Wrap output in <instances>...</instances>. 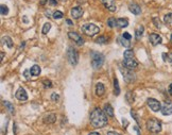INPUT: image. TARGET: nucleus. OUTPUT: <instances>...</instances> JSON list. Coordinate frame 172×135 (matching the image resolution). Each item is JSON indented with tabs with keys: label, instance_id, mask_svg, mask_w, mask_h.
Wrapping results in <instances>:
<instances>
[{
	"label": "nucleus",
	"instance_id": "13",
	"mask_svg": "<svg viewBox=\"0 0 172 135\" xmlns=\"http://www.w3.org/2000/svg\"><path fill=\"white\" fill-rule=\"evenodd\" d=\"M71 16L73 17L75 19H79L81 18L83 15V10L82 8H80V7H75V8H73L72 10H71L70 12Z\"/></svg>",
	"mask_w": 172,
	"mask_h": 135
},
{
	"label": "nucleus",
	"instance_id": "11",
	"mask_svg": "<svg viewBox=\"0 0 172 135\" xmlns=\"http://www.w3.org/2000/svg\"><path fill=\"white\" fill-rule=\"evenodd\" d=\"M15 97L18 99L19 101H26L27 99H28V95H27V92L25 90V88L19 87L18 90H17V92H16Z\"/></svg>",
	"mask_w": 172,
	"mask_h": 135
},
{
	"label": "nucleus",
	"instance_id": "42",
	"mask_svg": "<svg viewBox=\"0 0 172 135\" xmlns=\"http://www.w3.org/2000/svg\"><path fill=\"white\" fill-rule=\"evenodd\" d=\"M107 135H120V134H119V133H116V132L109 131V132H107Z\"/></svg>",
	"mask_w": 172,
	"mask_h": 135
},
{
	"label": "nucleus",
	"instance_id": "47",
	"mask_svg": "<svg viewBox=\"0 0 172 135\" xmlns=\"http://www.w3.org/2000/svg\"><path fill=\"white\" fill-rule=\"evenodd\" d=\"M88 135H100V133H98V132H91V133H89Z\"/></svg>",
	"mask_w": 172,
	"mask_h": 135
},
{
	"label": "nucleus",
	"instance_id": "25",
	"mask_svg": "<svg viewBox=\"0 0 172 135\" xmlns=\"http://www.w3.org/2000/svg\"><path fill=\"white\" fill-rule=\"evenodd\" d=\"M164 23L166 25H171L172 23V13H169L164 17Z\"/></svg>",
	"mask_w": 172,
	"mask_h": 135
},
{
	"label": "nucleus",
	"instance_id": "4",
	"mask_svg": "<svg viewBox=\"0 0 172 135\" xmlns=\"http://www.w3.org/2000/svg\"><path fill=\"white\" fill-rule=\"evenodd\" d=\"M81 30L84 34L88 35V36H94L97 33H99V27H97L94 23H86L82 26Z\"/></svg>",
	"mask_w": 172,
	"mask_h": 135
},
{
	"label": "nucleus",
	"instance_id": "50",
	"mask_svg": "<svg viewBox=\"0 0 172 135\" xmlns=\"http://www.w3.org/2000/svg\"><path fill=\"white\" fill-rule=\"evenodd\" d=\"M3 60V52H1V61Z\"/></svg>",
	"mask_w": 172,
	"mask_h": 135
},
{
	"label": "nucleus",
	"instance_id": "21",
	"mask_svg": "<svg viewBox=\"0 0 172 135\" xmlns=\"http://www.w3.org/2000/svg\"><path fill=\"white\" fill-rule=\"evenodd\" d=\"M119 41L121 43V45L123 46V47H125V48H130V46H131V41L124 38L122 35H121V37L119 38Z\"/></svg>",
	"mask_w": 172,
	"mask_h": 135
},
{
	"label": "nucleus",
	"instance_id": "28",
	"mask_svg": "<svg viewBox=\"0 0 172 135\" xmlns=\"http://www.w3.org/2000/svg\"><path fill=\"white\" fill-rule=\"evenodd\" d=\"M50 29H51V23H45L44 25V27H43V30H41V32H43V34H47L50 31Z\"/></svg>",
	"mask_w": 172,
	"mask_h": 135
},
{
	"label": "nucleus",
	"instance_id": "24",
	"mask_svg": "<svg viewBox=\"0 0 172 135\" xmlns=\"http://www.w3.org/2000/svg\"><path fill=\"white\" fill-rule=\"evenodd\" d=\"M2 43H4V45H7L9 48H12L13 47V41L10 37L5 36V37H2Z\"/></svg>",
	"mask_w": 172,
	"mask_h": 135
},
{
	"label": "nucleus",
	"instance_id": "44",
	"mask_svg": "<svg viewBox=\"0 0 172 135\" xmlns=\"http://www.w3.org/2000/svg\"><path fill=\"white\" fill-rule=\"evenodd\" d=\"M56 0H50V4H52V5H56Z\"/></svg>",
	"mask_w": 172,
	"mask_h": 135
},
{
	"label": "nucleus",
	"instance_id": "10",
	"mask_svg": "<svg viewBox=\"0 0 172 135\" xmlns=\"http://www.w3.org/2000/svg\"><path fill=\"white\" fill-rule=\"evenodd\" d=\"M68 36H69L70 39L75 41L79 46H82L83 44H84V39H83V38L81 37V35H79L77 32H72V31H70V32L68 33Z\"/></svg>",
	"mask_w": 172,
	"mask_h": 135
},
{
	"label": "nucleus",
	"instance_id": "3",
	"mask_svg": "<svg viewBox=\"0 0 172 135\" xmlns=\"http://www.w3.org/2000/svg\"><path fill=\"white\" fill-rule=\"evenodd\" d=\"M104 63V55L102 53L99 52H93L91 53V65L95 69H99L102 67V65Z\"/></svg>",
	"mask_w": 172,
	"mask_h": 135
},
{
	"label": "nucleus",
	"instance_id": "34",
	"mask_svg": "<svg viewBox=\"0 0 172 135\" xmlns=\"http://www.w3.org/2000/svg\"><path fill=\"white\" fill-rule=\"evenodd\" d=\"M52 16H53V18H54V19H61V18H63L64 14L62 13V12H60V11H55L52 14Z\"/></svg>",
	"mask_w": 172,
	"mask_h": 135
},
{
	"label": "nucleus",
	"instance_id": "38",
	"mask_svg": "<svg viewBox=\"0 0 172 135\" xmlns=\"http://www.w3.org/2000/svg\"><path fill=\"white\" fill-rule=\"evenodd\" d=\"M59 98H60V96L56 94V93H53V94L51 95V99H52L53 101H56V100H59Z\"/></svg>",
	"mask_w": 172,
	"mask_h": 135
},
{
	"label": "nucleus",
	"instance_id": "43",
	"mask_svg": "<svg viewBox=\"0 0 172 135\" xmlns=\"http://www.w3.org/2000/svg\"><path fill=\"white\" fill-rule=\"evenodd\" d=\"M134 130H135L136 132H137V133H138V135H140V131H139L138 126H135V127H134Z\"/></svg>",
	"mask_w": 172,
	"mask_h": 135
},
{
	"label": "nucleus",
	"instance_id": "17",
	"mask_svg": "<svg viewBox=\"0 0 172 135\" xmlns=\"http://www.w3.org/2000/svg\"><path fill=\"white\" fill-rule=\"evenodd\" d=\"M104 113L107 115V116L109 117H114V110H113L112 108V105L109 104V103H107V104H105L104 105Z\"/></svg>",
	"mask_w": 172,
	"mask_h": 135
},
{
	"label": "nucleus",
	"instance_id": "12",
	"mask_svg": "<svg viewBox=\"0 0 172 135\" xmlns=\"http://www.w3.org/2000/svg\"><path fill=\"white\" fill-rule=\"evenodd\" d=\"M149 41L153 46H157L161 44L163 39H161V35H158V34H156V33H152L149 35Z\"/></svg>",
	"mask_w": 172,
	"mask_h": 135
},
{
	"label": "nucleus",
	"instance_id": "15",
	"mask_svg": "<svg viewBox=\"0 0 172 135\" xmlns=\"http://www.w3.org/2000/svg\"><path fill=\"white\" fill-rule=\"evenodd\" d=\"M129 10H130L133 14H135V15H139V14L141 13V8L136 3H130V5H129Z\"/></svg>",
	"mask_w": 172,
	"mask_h": 135
},
{
	"label": "nucleus",
	"instance_id": "18",
	"mask_svg": "<svg viewBox=\"0 0 172 135\" xmlns=\"http://www.w3.org/2000/svg\"><path fill=\"white\" fill-rule=\"evenodd\" d=\"M30 72H31V75L34 76V77H37V76L41 75V67L38 66V65H33L32 67H31L30 69Z\"/></svg>",
	"mask_w": 172,
	"mask_h": 135
},
{
	"label": "nucleus",
	"instance_id": "1",
	"mask_svg": "<svg viewBox=\"0 0 172 135\" xmlns=\"http://www.w3.org/2000/svg\"><path fill=\"white\" fill-rule=\"evenodd\" d=\"M90 124L95 128L105 127L107 124V115L104 113V111L96 108L90 114Z\"/></svg>",
	"mask_w": 172,
	"mask_h": 135
},
{
	"label": "nucleus",
	"instance_id": "2",
	"mask_svg": "<svg viewBox=\"0 0 172 135\" xmlns=\"http://www.w3.org/2000/svg\"><path fill=\"white\" fill-rule=\"evenodd\" d=\"M147 129L152 133H158L161 131V122L156 118H150L147 121Z\"/></svg>",
	"mask_w": 172,
	"mask_h": 135
},
{
	"label": "nucleus",
	"instance_id": "49",
	"mask_svg": "<svg viewBox=\"0 0 172 135\" xmlns=\"http://www.w3.org/2000/svg\"><path fill=\"white\" fill-rule=\"evenodd\" d=\"M23 20H25V23H28V19H27V17H26V16H25V17H23Z\"/></svg>",
	"mask_w": 172,
	"mask_h": 135
},
{
	"label": "nucleus",
	"instance_id": "7",
	"mask_svg": "<svg viewBox=\"0 0 172 135\" xmlns=\"http://www.w3.org/2000/svg\"><path fill=\"white\" fill-rule=\"evenodd\" d=\"M147 103L149 105V108L153 112H159L161 110V102L156 100V99H154V98H149L148 100H147Z\"/></svg>",
	"mask_w": 172,
	"mask_h": 135
},
{
	"label": "nucleus",
	"instance_id": "36",
	"mask_svg": "<svg viewBox=\"0 0 172 135\" xmlns=\"http://www.w3.org/2000/svg\"><path fill=\"white\" fill-rule=\"evenodd\" d=\"M43 84L45 85V87H49V88L52 87V82H51L50 80H44V81H43Z\"/></svg>",
	"mask_w": 172,
	"mask_h": 135
},
{
	"label": "nucleus",
	"instance_id": "27",
	"mask_svg": "<svg viewBox=\"0 0 172 135\" xmlns=\"http://www.w3.org/2000/svg\"><path fill=\"white\" fill-rule=\"evenodd\" d=\"M114 87H115V95L118 96L120 94V88H119V84H118V80L116 78L114 79Z\"/></svg>",
	"mask_w": 172,
	"mask_h": 135
},
{
	"label": "nucleus",
	"instance_id": "48",
	"mask_svg": "<svg viewBox=\"0 0 172 135\" xmlns=\"http://www.w3.org/2000/svg\"><path fill=\"white\" fill-rule=\"evenodd\" d=\"M66 23H67L68 25H72V21H71V20H69V19H67V20H66Z\"/></svg>",
	"mask_w": 172,
	"mask_h": 135
},
{
	"label": "nucleus",
	"instance_id": "23",
	"mask_svg": "<svg viewBox=\"0 0 172 135\" xmlns=\"http://www.w3.org/2000/svg\"><path fill=\"white\" fill-rule=\"evenodd\" d=\"M3 104H4V106L9 110V112L11 113V114H15V109H14V106L12 105V103H10L9 101H4Z\"/></svg>",
	"mask_w": 172,
	"mask_h": 135
},
{
	"label": "nucleus",
	"instance_id": "39",
	"mask_svg": "<svg viewBox=\"0 0 172 135\" xmlns=\"http://www.w3.org/2000/svg\"><path fill=\"white\" fill-rule=\"evenodd\" d=\"M122 36H123L124 38H127V39H130V41H131V38H132L131 34L127 33V32H124V33L122 34Z\"/></svg>",
	"mask_w": 172,
	"mask_h": 135
},
{
	"label": "nucleus",
	"instance_id": "31",
	"mask_svg": "<svg viewBox=\"0 0 172 135\" xmlns=\"http://www.w3.org/2000/svg\"><path fill=\"white\" fill-rule=\"evenodd\" d=\"M131 116L134 118L135 121L137 122V124H138V126H140V120H139V116L137 115V114H136V112H135L134 110H132V111H131Z\"/></svg>",
	"mask_w": 172,
	"mask_h": 135
},
{
	"label": "nucleus",
	"instance_id": "45",
	"mask_svg": "<svg viewBox=\"0 0 172 135\" xmlns=\"http://www.w3.org/2000/svg\"><path fill=\"white\" fill-rule=\"evenodd\" d=\"M169 94L172 96V83L170 84V86H169Z\"/></svg>",
	"mask_w": 172,
	"mask_h": 135
},
{
	"label": "nucleus",
	"instance_id": "33",
	"mask_svg": "<svg viewBox=\"0 0 172 135\" xmlns=\"http://www.w3.org/2000/svg\"><path fill=\"white\" fill-rule=\"evenodd\" d=\"M1 15H8L9 14V8L7 5H4V4H1Z\"/></svg>",
	"mask_w": 172,
	"mask_h": 135
},
{
	"label": "nucleus",
	"instance_id": "22",
	"mask_svg": "<svg viewBox=\"0 0 172 135\" xmlns=\"http://www.w3.org/2000/svg\"><path fill=\"white\" fill-rule=\"evenodd\" d=\"M55 120H56L55 115L50 114V115H48L47 117H45V118H44V122H45V124H53Z\"/></svg>",
	"mask_w": 172,
	"mask_h": 135
},
{
	"label": "nucleus",
	"instance_id": "30",
	"mask_svg": "<svg viewBox=\"0 0 172 135\" xmlns=\"http://www.w3.org/2000/svg\"><path fill=\"white\" fill-rule=\"evenodd\" d=\"M134 56V51L132 49H127L123 53V57H133Z\"/></svg>",
	"mask_w": 172,
	"mask_h": 135
},
{
	"label": "nucleus",
	"instance_id": "40",
	"mask_svg": "<svg viewBox=\"0 0 172 135\" xmlns=\"http://www.w3.org/2000/svg\"><path fill=\"white\" fill-rule=\"evenodd\" d=\"M153 21H154V23L156 25V28H161V23H159V20L157 21V18H154V19H153Z\"/></svg>",
	"mask_w": 172,
	"mask_h": 135
},
{
	"label": "nucleus",
	"instance_id": "46",
	"mask_svg": "<svg viewBox=\"0 0 172 135\" xmlns=\"http://www.w3.org/2000/svg\"><path fill=\"white\" fill-rule=\"evenodd\" d=\"M122 124H123V126H125V127H127V124H129V122L127 121V119H123V121H122Z\"/></svg>",
	"mask_w": 172,
	"mask_h": 135
},
{
	"label": "nucleus",
	"instance_id": "29",
	"mask_svg": "<svg viewBox=\"0 0 172 135\" xmlns=\"http://www.w3.org/2000/svg\"><path fill=\"white\" fill-rule=\"evenodd\" d=\"M107 25H109V27H111V28H114V27H116L117 26V19L114 18V17L109 18V20H107Z\"/></svg>",
	"mask_w": 172,
	"mask_h": 135
},
{
	"label": "nucleus",
	"instance_id": "26",
	"mask_svg": "<svg viewBox=\"0 0 172 135\" xmlns=\"http://www.w3.org/2000/svg\"><path fill=\"white\" fill-rule=\"evenodd\" d=\"M125 98H127V101L129 104H132L133 102H134V94H132L131 92H129L127 94V96H125Z\"/></svg>",
	"mask_w": 172,
	"mask_h": 135
},
{
	"label": "nucleus",
	"instance_id": "14",
	"mask_svg": "<svg viewBox=\"0 0 172 135\" xmlns=\"http://www.w3.org/2000/svg\"><path fill=\"white\" fill-rule=\"evenodd\" d=\"M102 2L104 4V7L111 12H115L117 10V7L115 5L114 0H102Z\"/></svg>",
	"mask_w": 172,
	"mask_h": 135
},
{
	"label": "nucleus",
	"instance_id": "41",
	"mask_svg": "<svg viewBox=\"0 0 172 135\" xmlns=\"http://www.w3.org/2000/svg\"><path fill=\"white\" fill-rule=\"evenodd\" d=\"M47 1H48V0H39V4H41V5H45V4L47 3Z\"/></svg>",
	"mask_w": 172,
	"mask_h": 135
},
{
	"label": "nucleus",
	"instance_id": "35",
	"mask_svg": "<svg viewBox=\"0 0 172 135\" xmlns=\"http://www.w3.org/2000/svg\"><path fill=\"white\" fill-rule=\"evenodd\" d=\"M107 41V37H105V36H99V37L96 39V43H98V44H105Z\"/></svg>",
	"mask_w": 172,
	"mask_h": 135
},
{
	"label": "nucleus",
	"instance_id": "16",
	"mask_svg": "<svg viewBox=\"0 0 172 135\" xmlns=\"http://www.w3.org/2000/svg\"><path fill=\"white\" fill-rule=\"evenodd\" d=\"M105 93V88H104V85L102 84V83H97V85H96V94L97 96H103Z\"/></svg>",
	"mask_w": 172,
	"mask_h": 135
},
{
	"label": "nucleus",
	"instance_id": "9",
	"mask_svg": "<svg viewBox=\"0 0 172 135\" xmlns=\"http://www.w3.org/2000/svg\"><path fill=\"white\" fill-rule=\"evenodd\" d=\"M123 65H124V67L129 68V69H134V68H136L138 66V63H137V61L134 59V56H133V57H124Z\"/></svg>",
	"mask_w": 172,
	"mask_h": 135
},
{
	"label": "nucleus",
	"instance_id": "32",
	"mask_svg": "<svg viewBox=\"0 0 172 135\" xmlns=\"http://www.w3.org/2000/svg\"><path fill=\"white\" fill-rule=\"evenodd\" d=\"M163 59L166 62H170L172 63V53H164L163 54Z\"/></svg>",
	"mask_w": 172,
	"mask_h": 135
},
{
	"label": "nucleus",
	"instance_id": "19",
	"mask_svg": "<svg viewBox=\"0 0 172 135\" xmlns=\"http://www.w3.org/2000/svg\"><path fill=\"white\" fill-rule=\"evenodd\" d=\"M129 26V20L127 18H119L117 19V27L119 28H125Z\"/></svg>",
	"mask_w": 172,
	"mask_h": 135
},
{
	"label": "nucleus",
	"instance_id": "51",
	"mask_svg": "<svg viewBox=\"0 0 172 135\" xmlns=\"http://www.w3.org/2000/svg\"><path fill=\"white\" fill-rule=\"evenodd\" d=\"M170 39H171V43H172V34H171V38H170Z\"/></svg>",
	"mask_w": 172,
	"mask_h": 135
},
{
	"label": "nucleus",
	"instance_id": "37",
	"mask_svg": "<svg viewBox=\"0 0 172 135\" xmlns=\"http://www.w3.org/2000/svg\"><path fill=\"white\" fill-rule=\"evenodd\" d=\"M23 76L26 77V79L27 80H30L31 79V72L29 70V69H27V70H25V72H23Z\"/></svg>",
	"mask_w": 172,
	"mask_h": 135
},
{
	"label": "nucleus",
	"instance_id": "8",
	"mask_svg": "<svg viewBox=\"0 0 172 135\" xmlns=\"http://www.w3.org/2000/svg\"><path fill=\"white\" fill-rule=\"evenodd\" d=\"M161 114L165 116H168L172 114V101L166 100L161 105Z\"/></svg>",
	"mask_w": 172,
	"mask_h": 135
},
{
	"label": "nucleus",
	"instance_id": "5",
	"mask_svg": "<svg viewBox=\"0 0 172 135\" xmlns=\"http://www.w3.org/2000/svg\"><path fill=\"white\" fill-rule=\"evenodd\" d=\"M67 60L69 61V63L71 65H73L75 66L79 62V53L78 51L75 50V48H72V47H69L68 48V51H67Z\"/></svg>",
	"mask_w": 172,
	"mask_h": 135
},
{
	"label": "nucleus",
	"instance_id": "6",
	"mask_svg": "<svg viewBox=\"0 0 172 135\" xmlns=\"http://www.w3.org/2000/svg\"><path fill=\"white\" fill-rule=\"evenodd\" d=\"M120 72H121V74L123 75L124 80H125L127 82L131 83V82H134L135 81V74L132 72V69H129V68H127V67L124 69V68H122L120 66Z\"/></svg>",
	"mask_w": 172,
	"mask_h": 135
},
{
	"label": "nucleus",
	"instance_id": "20",
	"mask_svg": "<svg viewBox=\"0 0 172 135\" xmlns=\"http://www.w3.org/2000/svg\"><path fill=\"white\" fill-rule=\"evenodd\" d=\"M143 31H145V28H143L142 26H139L138 28L136 29V31H135V38H136L137 41H139V39L141 38Z\"/></svg>",
	"mask_w": 172,
	"mask_h": 135
}]
</instances>
